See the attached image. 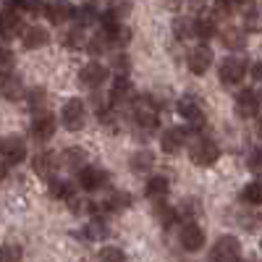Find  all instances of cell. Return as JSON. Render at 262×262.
I'll list each match as a JSON object with an SVG mask.
<instances>
[{"instance_id":"cell-44","label":"cell","mask_w":262,"mask_h":262,"mask_svg":"<svg viewBox=\"0 0 262 262\" xmlns=\"http://www.w3.org/2000/svg\"><path fill=\"white\" fill-rule=\"evenodd\" d=\"M181 3H186V0H165V6H168V8H179Z\"/></svg>"},{"instance_id":"cell-24","label":"cell","mask_w":262,"mask_h":262,"mask_svg":"<svg viewBox=\"0 0 262 262\" xmlns=\"http://www.w3.org/2000/svg\"><path fill=\"white\" fill-rule=\"evenodd\" d=\"M221 39H223V45H226L228 50H242V48L247 45V32H244V29H233V27H231V29H226V32H223V37H221Z\"/></svg>"},{"instance_id":"cell-6","label":"cell","mask_w":262,"mask_h":262,"mask_svg":"<svg viewBox=\"0 0 262 262\" xmlns=\"http://www.w3.org/2000/svg\"><path fill=\"white\" fill-rule=\"evenodd\" d=\"M84 118H86V111H84V102L81 100H69L60 111V121L69 131H79L84 128Z\"/></svg>"},{"instance_id":"cell-48","label":"cell","mask_w":262,"mask_h":262,"mask_svg":"<svg viewBox=\"0 0 262 262\" xmlns=\"http://www.w3.org/2000/svg\"><path fill=\"white\" fill-rule=\"evenodd\" d=\"M3 173H6V170H3V168H0V179H3Z\"/></svg>"},{"instance_id":"cell-49","label":"cell","mask_w":262,"mask_h":262,"mask_svg":"<svg viewBox=\"0 0 262 262\" xmlns=\"http://www.w3.org/2000/svg\"><path fill=\"white\" fill-rule=\"evenodd\" d=\"M259 247H262V242H259Z\"/></svg>"},{"instance_id":"cell-29","label":"cell","mask_w":262,"mask_h":262,"mask_svg":"<svg viewBox=\"0 0 262 262\" xmlns=\"http://www.w3.org/2000/svg\"><path fill=\"white\" fill-rule=\"evenodd\" d=\"M131 13V3L128 0H111V8H107V18H113V21H121L123 16Z\"/></svg>"},{"instance_id":"cell-20","label":"cell","mask_w":262,"mask_h":262,"mask_svg":"<svg viewBox=\"0 0 262 262\" xmlns=\"http://www.w3.org/2000/svg\"><path fill=\"white\" fill-rule=\"evenodd\" d=\"M184 147V131L179 128H165L163 137H160V149L165 155H176V152Z\"/></svg>"},{"instance_id":"cell-31","label":"cell","mask_w":262,"mask_h":262,"mask_svg":"<svg viewBox=\"0 0 262 262\" xmlns=\"http://www.w3.org/2000/svg\"><path fill=\"white\" fill-rule=\"evenodd\" d=\"M244 29L247 32H262V8H249L244 16Z\"/></svg>"},{"instance_id":"cell-19","label":"cell","mask_w":262,"mask_h":262,"mask_svg":"<svg viewBox=\"0 0 262 262\" xmlns=\"http://www.w3.org/2000/svg\"><path fill=\"white\" fill-rule=\"evenodd\" d=\"M21 42H24L27 50H37V48H45L48 45L50 34H48V29H42V27H29V29H24Z\"/></svg>"},{"instance_id":"cell-46","label":"cell","mask_w":262,"mask_h":262,"mask_svg":"<svg viewBox=\"0 0 262 262\" xmlns=\"http://www.w3.org/2000/svg\"><path fill=\"white\" fill-rule=\"evenodd\" d=\"M81 3H84V6H97L100 0H81Z\"/></svg>"},{"instance_id":"cell-25","label":"cell","mask_w":262,"mask_h":262,"mask_svg":"<svg viewBox=\"0 0 262 262\" xmlns=\"http://www.w3.org/2000/svg\"><path fill=\"white\" fill-rule=\"evenodd\" d=\"M63 42H66V48H71V50H79V48H86V34H84V27L81 24H76L71 32H66V37H63Z\"/></svg>"},{"instance_id":"cell-26","label":"cell","mask_w":262,"mask_h":262,"mask_svg":"<svg viewBox=\"0 0 262 262\" xmlns=\"http://www.w3.org/2000/svg\"><path fill=\"white\" fill-rule=\"evenodd\" d=\"M50 194L55 200H74V184L69 181H60V179H50Z\"/></svg>"},{"instance_id":"cell-16","label":"cell","mask_w":262,"mask_h":262,"mask_svg":"<svg viewBox=\"0 0 262 262\" xmlns=\"http://www.w3.org/2000/svg\"><path fill=\"white\" fill-rule=\"evenodd\" d=\"M55 134V118L50 113H37L32 121V137L39 142H48Z\"/></svg>"},{"instance_id":"cell-39","label":"cell","mask_w":262,"mask_h":262,"mask_svg":"<svg viewBox=\"0 0 262 262\" xmlns=\"http://www.w3.org/2000/svg\"><path fill=\"white\" fill-rule=\"evenodd\" d=\"M21 13H45V3L42 0H16Z\"/></svg>"},{"instance_id":"cell-33","label":"cell","mask_w":262,"mask_h":262,"mask_svg":"<svg viewBox=\"0 0 262 262\" xmlns=\"http://www.w3.org/2000/svg\"><path fill=\"white\" fill-rule=\"evenodd\" d=\"M155 217H158L163 226H170L173 221H176V210L168 207L163 200H158V202H155Z\"/></svg>"},{"instance_id":"cell-37","label":"cell","mask_w":262,"mask_h":262,"mask_svg":"<svg viewBox=\"0 0 262 262\" xmlns=\"http://www.w3.org/2000/svg\"><path fill=\"white\" fill-rule=\"evenodd\" d=\"M74 16H76V21H79L81 27H90V24H95V21H97V11H95V6H84L79 13L74 11Z\"/></svg>"},{"instance_id":"cell-4","label":"cell","mask_w":262,"mask_h":262,"mask_svg":"<svg viewBox=\"0 0 262 262\" xmlns=\"http://www.w3.org/2000/svg\"><path fill=\"white\" fill-rule=\"evenodd\" d=\"M0 155H3V160L8 165L24 163V158H27V142L21 137H16V134H11V137H6L3 142H0Z\"/></svg>"},{"instance_id":"cell-42","label":"cell","mask_w":262,"mask_h":262,"mask_svg":"<svg viewBox=\"0 0 262 262\" xmlns=\"http://www.w3.org/2000/svg\"><path fill=\"white\" fill-rule=\"evenodd\" d=\"M184 205H186V207H179V212H181V215H184V212H186V215H196V212H200V207H196V202H194V200H186Z\"/></svg>"},{"instance_id":"cell-12","label":"cell","mask_w":262,"mask_h":262,"mask_svg":"<svg viewBox=\"0 0 262 262\" xmlns=\"http://www.w3.org/2000/svg\"><path fill=\"white\" fill-rule=\"evenodd\" d=\"M179 242H181V247H184L186 252H200V249L205 247V231L196 226V223H184Z\"/></svg>"},{"instance_id":"cell-17","label":"cell","mask_w":262,"mask_h":262,"mask_svg":"<svg viewBox=\"0 0 262 262\" xmlns=\"http://www.w3.org/2000/svg\"><path fill=\"white\" fill-rule=\"evenodd\" d=\"M45 16L53 24H63V21H69L74 16V6L69 0H50V3H45Z\"/></svg>"},{"instance_id":"cell-7","label":"cell","mask_w":262,"mask_h":262,"mask_svg":"<svg viewBox=\"0 0 262 262\" xmlns=\"http://www.w3.org/2000/svg\"><path fill=\"white\" fill-rule=\"evenodd\" d=\"M158 111H160V105L152 102L149 97L134 100V118H137V123L144 126V128H155V126H158Z\"/></svg>"},{"instance_id":"cell-40","label":"cell","mask_w":262,"mask_h":262,"mask_svg":"<svg viewBox=\"0 0 262 262\" xmlns=\"http://www.w3.org/2000/svg\"><path fill=\"white\" fill-rule=\"evenodd\" d=\"M29 105L34 107V111H39V107L45 105V90H42V86H34V90H29Z\"/></svg>"},{"instance_id":"cell-2","label":"cell","mask_w":262,"mask_h":262,"mask_svg":"<svg viewBox=\"0 0 262 262\" xmlns=\"http://www.w3.org/2000/svg\"><path fill=\"white\" fill-rule=\"evenodd\" d=\"M24 32V16H21V8L18 3H8L0 13V34L6 39H13L16 34Z\"/></svg>"},{"instance_id":"cell-45","label":"cell","mask_w":262,"mask_h":262,"mask_svg":"<svg viewBox=\"0 0 262 262\" xmlns=\"http://www.w3.org/2000/svg\"><path fill=\"white\" fill-rule=\"evenodd\" d=\"M257 137H259V139H262V118H259V121H257Z\"/></svg>"},{"instance_id":"cell-14","label":"cell","mask_w":262,"mask_h":262,"mask_svg":"<svg viewBox=\"0 0 262 262\" xmlns=\"http://www.w3.org/2000/svg\"><path fill=\"white\" fill-rule=\"evenodd\" d=\"M58 165H60V160H58V155H53V152H39V155H34V160H32L34 173L42 176V179H48V181L55 176Z\"/></svg>"},{"instance_id":"cell-1","label":"cell","mask_w":262,"mask_h":262,"mask_svg":"<svg viewBox=\"0 0 262 262\" xmlns=\"http://www.w3.org/2000/svg\"><path fill=\"white\" fill-rule=\"evenodd\" d=\"M189 158L194 165H200V168H210L217 163V158H221V149H217L215 142L205 139V137H196L191 144H189Z\"/></svg>"},{"instance_id":"cell-9","label":"cell","mask_w":262,"mask_h":262,"mask_svg":"<svg viewBox=\"0 0 262 262\" xmlns=\"http://www.w3.org/2000/svg\"><path fill=\"white\" fill-rule=\"evenodd\" d=\"M137 92H134V84H131L126 76H118L113 84V92H111V105L113 107H126V105H134Z\"/></svg>"},{"instance_id":"cell-23","label":"cell","mask_w":262,"mask_h":262,"mask_svg":"<svg viewBox=\"0 0 262 262\" xmlns=\"http://www.w3.org/2000/svg\"><path fill=\"white\" fill-rule=\"evenodd\" d=\"M173 32L176 37L184 42V39H194L196 37V18H176L173 21Z\"/></svg>"},{"instance_id":"cell-36","label":"cell","mask_w":262,"mask_h":262,"mask_svg":"<svg viewBox=\"0 0 262 262\" xmlns=\"http://www.w3.org/2000/svg\"><path fill=\"white\" fill-rule=\"evenodd\" d=\"M13 66H16V60H13V53H11L8 48H0V76L13 74Z\"/></svg>"},{"instance_id":"cell-3","label":"cell","mask_w":262,"mask_h":262,"mask_svg":"<svg viewBox=\"0 0 262 262\" xmlns=\"http://www.w3.org/2000/svg\"><path fill=\"white\" fill-rule=\"evenodd\" d=\"M210 257L215 262H236L238 257H242V244H238V238L236 236H221L215 242Z\"/></svg>"},{"instance_id":"cell-28","label":"cell","mask_w":262,"mask_h":262,"mask_svg":"<svg viewBox=\"0 0 262 262\" xmlns=\"http://www.w3.org/2000/svg\"><path fill=\"white\" fill-rule=\"evenodd\" d=\"M242 200H244L247 205H262V181L247 184V189L242 191Z\"/></svg>"},{"instance_id":"cell-11","label":"cell","mask_w":262,"mask_h":262,"mask_svg":"<svg viewBox=\"0 0 262 262\" xmlns=\"http://www.w3.org/2000/svg\"><path fill=\"white\" fill-rule=\"evenodd\" d=\"M186 63H189V71H191V74L202 76L210 66H212V50H210L207 45H196V48L189 53Z\"/></svg>"},{"instance_id":"cell-13","label":"cell","mask_w":262,"mask_h":262,"mask_svg":"<svg viewBox=\"0 0 262 262\" xmlns=\"http://www.w3.org/2000/svg\"><path fill=\"white\" fill-rule=\"evenodd\" d=\"M179 113H181L186 121H191L194 126H202V121H205L202 105H200V100H196L194 95H184V97H179Z\"/></svg>"},{"instance_id":"cell-43","label":"cell","mask_w":262,"mask_h":262,"mask_svg":"<svg viewBox=\"0 0 262 262\" xmlns=\"http://www.w3.org/2000/svg\"><path fill=\"white\" fill-rule=\"evenodd\" d=\"M186 6H189L191 11H202V8L207 6V0H186Z\"/></svg>"},{"instance_id":"cell-30","label":"cell","mask_w":262,"mask_h":262,"mask_svg":"<svg viewBox=\"0 0 262 262\" xmlns=\"http://www.w3.org/2000/svg\"><path fill=\"white\" fill-rule=\"evenodd\" d=\"M212 34H215V16H202V18H196V37L207 42Z\"/></svg>"},{"instance_id":"cell-41","label":"cell","mask_w":262,"mask_h":262,"mask_svg":"<svg viewBox=\"0 0 262 262\" xmlns=\"http://www.w3.org/2000/svg\"><path fill=\"white\" fill-rule=\"evenodd\" d=\"M249 170L252 173H262V147L254 149L252 155H249Z\"/></svg>"},{"instance_id":"cell-47","label":"cell","mask_w":262,"mask_h":262,"mask_svg":"<svg viewBox=\"0 0 262 262\" xmlns=\"http://www.w3.org/2000/svg\"><path fill=\"white\" fill-rule=\"evenodd\" d=\"M244 3H249V0H233V6H244Z\"/></svg>"},{"instance_id":"cell-18","label":"cell","mask_w":262,"mask_h":262,"mask_svg":"<svg viewBox=\"0 0 262 262\" xmlns=\"http://www.w3.org/2000/svg\"><path fill=\"white\" fill-rule=\"evenodd\" d=\"M0 95L8 102H16V100H24L27 90H24V84H21V79H16L13 74H6L3 81H0Z\"/></svg>"},{"instance_id":"cell-8","label":"cell","mask_w":262,"mask_h":262,"mask_svg":"<svg viewBox=\"0 0 262 262\" xmlns=\"http://www.w3.org/2000/svg\"><path fill=\"white\" fill-rule=\"evenodd\" d=\"M107 181H111V176H107V170L102 168H95V165H84L79 170V184L81 189L86 191H97V189H105Z\"/></svg>"},{"instance_id":"cell-15","label":"cell","mask_w":262,"mask_h":262,"mask_svg":"<svg viewBox=\"0 0 262 262\" xmlns=\"http://www.w3.org/2000/svg\"><path fill=\"white\" fill-rule=\"evenodd\" d=\"M236 116L238 118H254L259 116V100L252 90H244V92H238L236 97Z\"/></svg>"},{"instance_id":"cell-32","label":"cell","mask_w":262,"mask_h":262,"mask_svg":"<svg viewBox=\"0 0 262 262\" xmlns=\"http://www.w3.org/2000/svg\"><path fill=\"white\" fill-rule=\"evenodd\" d=\"M107 233H111V228H107L105 221H90V226H86V236L92 238V242H100V238H107Z\"/></svg>"},{"instance_id":"cell-5","label":"cell","mask_w":262,"mask_h":262,"mask_svg":"<svg viewBox=\"0 0 262 262\" xmlns=\"http://www.w3.org/2000/svg\"><path fill=\"white\" fill-rule=\"evenodd\" d=\"M105 79H107V66H102L97 60L86 63L79 71V84L86 86V90H100V86L105 84Z\"/></svg>"},{"instance_id":"cell-38","label":"cell","mask_w":262,"mask_h":262,"mask_svg":"<svg viewBox=\"0 0 262 262\" xmlns=\"http://www.w3.org/2000/svg\"><path fill=\"white\" fill-rule=\"evenodd\" d=\"M100 259H102V262H123L126 254H123V249H118V247H105V249H100Z\"/></svg>"},{"instance_id":"cell-27","label":"cell","mask_w":262,"mask_h":262,"mask_svg":"<svg viewBox=\"0 0 262 262\" xmlns=\"http://www.w3.org/2000/svg\"><path fill=\"white\" fill-rule=\"evenodd\" d=\"M165 194H168V179L165 176H152L147 181V196H152V200H163Z\"/></svg>"},{"instance_id":"cell-21","label":"cell","mask_w":262,"mask_h":262,"mask_svg":"<svg viewBox=\"0 0 262 262\" xmlns=\"http://www.w3.org/2000/svg\"><path fill=\"white\" fill-rule=\"evenodd\" d=\"M60 165L69 168V170H74V173H79V170L86 165V152L79 149V147H69V149L60 155Z\"/></svg>"},{"instance_id":"cell-35","label":"cell","mask_w":262,"mask_h":262,"mask_svg":"<svg viewBox=\"0 0 262 262\" xmlns=\"http://www.w3.org/2000/svg\"><path fill=\"white\" fill-rule=\"evenodd\" d=\"M21 257H24V252H21V247H16V244L0 247V262H18Z\"/></svg>"},{"instance_id":"cell-34","label":"cell","mask_w":262,"mask_h":262,"mask_svg":"<svg viewBox=\"0 0 262 262\" xmlns=\"http://www.w3.org/2000/svg\"><path fill=\"white\" fill-rule=\"evenodd\" d=\"M105 205H107V207H111L113 212H121V210H126V207L131 205V196H128L126 191H116V194L111 196V200H107V202H105Z\"/></svg>"},{"instance_id":"cell-10","label":"cell","mask_w":262,"mask_h":262,"mask_svg":"<svg viewBox=\"0 0 262 262\" xmlns=\"http://www.w3.org/2000/svg\"><path fill=\"white\" fill-rule=\"evenodd\" d=\"M244 74H247V63L242 58H226L223 66H221V81L226 86L238 84V81L244 79Z\"/></svg>"},{"instance_id":"cell-22","label":"cell","mask_w":262,"mask_h":262,"mask_svg":"<svg viewBox=\"0 0 262 262\" xmlns=\"http://www.w3.org/2000/svg\"><path fill=\"white\" fill-rule=\"evenodd\" d=\"M152 165H155V155H152L149 149H139L131 155V170L134 173H147Z\"/></svg>"}]
</instances>
